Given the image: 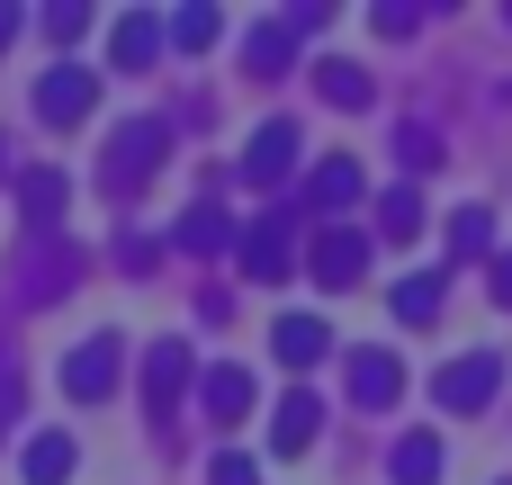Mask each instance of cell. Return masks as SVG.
I'll return each instance as SVG.
<instances>
[{"label":"cell","instance_id":"cell-1","mask_svg":"<svg viewBox=\"0 0 512 485\" xmlns=\"http://www.w3.org/2000/svg\"><path fill=\"white\" fill-rule=\"evenodd\" d=\"M486 387H495V360H459L441 378V405H486Z\"/></svg>","mask_w":512,"mask_h":485},{"label":"cell","instance_id":"cell-2","mask_svg":"<svg viewBox=\"0 0 512 485\" xmlns=\"http://www.w3.org/2000/svg\"><path fill=\"white\" fill-rule=\"evenodd\" d=\"M81 108H90V81L81 72H54L45 81V117H81Z\"/></svg>","mask_w":512,"mask_h":485},{"label":"cell","instance_id":"cell-3","mask_svg":"<svg viewBox=\"0 0 512 485\" xmlns=\"http://www.w3.org/2000/svg\"><path fill=\"white\" fill-rule=\"evenodd\" d=\"M432 306H441V270H423V279H405V288H396V315H405V324H423Z\"/></svg>","mask_w":512,"mask_h":485},{"label":"cell","instance_id":"cell-4","mask_svg":"<svg viewBox=\"0 0 512 485\" xmlns=\"http://www.w3.org/2000/svg\"><path fill=\"white\" fill-rule=\"evenodd\" d=\"M279 351H288V360H315V351H324V324L288 315V324H279Z\"/></svg>","mask_w":512,"mask_h":485},{"label":"cell","instance_id":"cell-5","mask_svg":"<svg viewBox=\"0 0 512 485\" xmlns=\"http://www.w3.org/2000/svg\"><path fill=\"white\" fill-rule=\"evenodd\" d=\"M72 387H81V396H99V387H108V342H90V351L72 360Z\"/></svg>","mask_w":512,"mask_h":485},{"label":"cell","instance_id":"cell-6","mask_svg":"<svg viewBox=\"0 0 512 485\" xmlns=\"http://www.w3.org/2000/svg\"><path fill=\"white\" fill-rule=\"evenodd\" d=\"M63 468H72V450H63V441H36V450H27V477H36V485H54Z\"/></svg>","mask_w":512,"mask_h":485},{"label":"cell","instance_id":"cell-7","mask_svg":"<svg viewBox=\"0 0 512 485\" xmlns=\"http://www.w3.org/2000/svg\"><path fill=\"white\" fill-rule=\"evenodd\" d=\"M396 477H405V485H432V477H441V450H432V441H414V450L396 459Z\"/></svg>","mask_w":512,"mask_h":485},{"label":"cell","instance_id":"cell-8","mask_svg":"<svg viewBox=\"0 0 512 485\" xmlns=\"http://www.w3.org/2000/svg\"><path fill=\"white\" fill-rule=\"evenodd\" d=\"M495 288H504V306H512V261H495Z\"/></svg>","mask_w":512,"mask_h":485}]
</instances>
